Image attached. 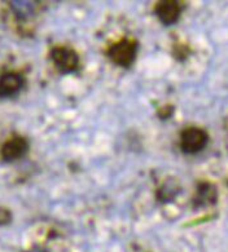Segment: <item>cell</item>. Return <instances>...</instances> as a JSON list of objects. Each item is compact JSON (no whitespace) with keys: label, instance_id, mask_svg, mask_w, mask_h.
I'll list each match as a JSON object with an SVG mask.
<instances>
[{"label":"cell","instance_id":"obj_7","mask_svg":"<svg viewBox=\"0 0 228 252\" xmlns=\"http://www.w3.org/2000/svg\"><path fill=\"white\" fill-rule=\"evenodd\" d=\"M218 199L217 189L213 184L201 183L197 187L196 194L193 198L194 207H204L206 204H214Z\"/></svg>","mask_w":228,"mask_h":252},{"label":"cell","instance_id":"obj_10","mask_svg":"<svg viewBox=\"0 0 228 252\" xmlns=\"http://www.w3.org/2000/svg\"><path fill=\"white\" fill-rule=\"evenodd\" d=\"M30 252H45V251H44V250H43V249H39V247H35V249L31 250Z\"/></svg>","mask_w":228,"mask_h":252},{"label":"cell","instance_id":"obj_9","mask_svg":"<svg viewBox=\"0 0 228 252\" xmlns=\"http://www.w3.org/2000/svg\"><path fill=\"white\" fill-rule=\"evenodd\" d=\"M12 11L18 18H29L35 13L37 9V3L35 1H25V0H18V1H10L9 3Z\"/></svg>","mask_w":228,"mask_h":252},{"label":"cell","instance_id":"obj_5","mask_svg":"<svg viewBox=\"0 0 228 252\" xmlns=\"http://www.w3.org/2000/svg\"><path fill=\"white\" fill-rule=\"evenodd\" d=\"M28 141L24 137L14 136V137L9 138L1 148V158L5 162H13V160L22 158L28 153Z\"/></svg>","mask_w":228,"mask_h":252},{"label":"cell","instance_id":"obj_3","mask_svg":"<svg viewBox=\"0 0 228 252\" xmlns=\"http://www.w3.org/2000/svg\"><path fill=\"white\" fill-rule=\"evenodd\" d=\"M51 57L56 67L64 74L73 73L79 66V57L76 52L68 47H55L51 51Z\"/></svg>","mask_w":228,"mask_h":252},{"label":"cell","instance_id":"obj_6","mask_svg":"<svg viewBox=\"0 0 228 252\" xmlns=\"http://www.w3.org/2000/svg\"><path fill=\"white\" fill-rule=\"evenodd\" d=\"M24 76L18 73H5L0 78V98H8L17 94L24 87Z\"/></svg>","mask_w":228,"mask_h":252},{"label":"cell","instance_id":"obj_8","mask_svg":"<svg viewBox=\"0 0 228 252\" xmlns=\"http://www.w3.org/2000/svg\"><path fill=\"white\" fill-rule=\"evenodd\" d=\"M179 183L174 179H169L162 184V187L159 188L158 191H157V199L162 203H167L170 200H173L179 194Z\"/></svg>","mask_w":228,"mask_h":252},{"label":"cell","instance_id":"obj_4","mask_svg":"<svg viewBox=\"0 0 228 252\" xmlns=\"http://www.w3.org/2000/svg\"><path fill=\"white\" fill-rule=\"evenodd\" d=\"M182 9H183V7L180 5L179 1L163 0V1H158L155 4L154 13L163 25L170 26V25L178 22L180 14H182Z\"/></svg>","mask_w":228,"mask_h":252},{"label":"cell","instance_id":"obj_2","mask_svg":"<svg viewBox=\"0 0 228 252\" xmlns=\"http://www.w3.org/2000/svg\"><path fill=\"white\" fill-rule=\"evenodd\" d=\"M209 136L204 129L197 127L187 128L180 136V148L187 154H196L207 145Z\"/></svg>","mask_w":228,"mask_h":252},{"label":"cell","instance_id":"obj_1","mask_svg":"<svg viewBox=\"0 0 228 252\" xmlns=\"http://www.w3.org/2000/svg\"><path fill=\"white\" fill-rule=\"evenodd\" d=\"M136 52H138V43L131 39H122L109 48L108 57L115 65L128 69L131 67L136 59Z\"/></svg>","mask_w":228,"mask_h":252}]
</instances>
